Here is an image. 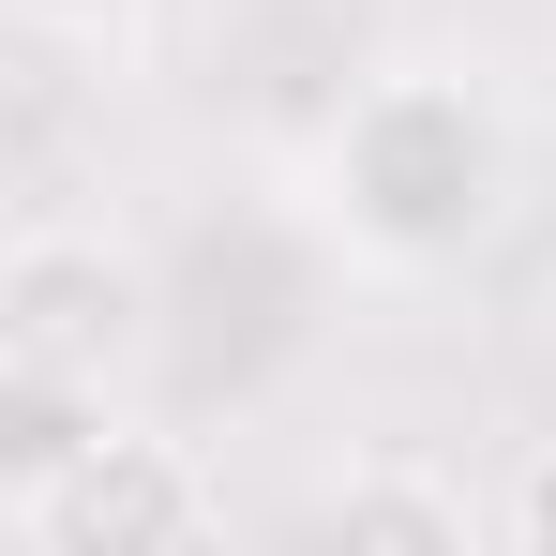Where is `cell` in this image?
<instances>
[{"label": "cell", "mask_w": 556, "mask_h": 556, "mask_svg": "<svg viewBox=\"0 0 556 556\" xmlns=\"http://www.w3.org/2000/svg\"><path fill=\"white\" fill-rule=\"evenodd\" d=\"M511 195V136L466 76H376L316 136V226L376 271H452Z\"/></svg>", "instance_id": "1"}, {"label": "cell", "mask_w": 556, "mask_h": 556, "mask_svg": "<svg viewBox=\"0 0 556 556\" xmlns=\"http://www.w3.org/2000/svg\"><path fill=\"white\" fill-rule=\"evenodd\" d=\"M151 316H166V286L136 271V256H105V241H76V226H46V241L0 256V346H30V362L121 376L151 346Z\"/></svg>", "instance_id": "2"}, {"label": "cell", "mask_w": 556, "mask_h": 556, "mask_svg": "<svg viewBox=\"0 0 556 556\" xmlns=\"http://www.w3.org/2000/svg\"><path fill=\"white\" fill-rule=\"evenodd\" d=\"M211 527H226L211 466H195L181 437H121V421H105L91 452L46 481V511H30V542H61V556H151V542H211Z\"/></svg>", "instance_id": "3"}, {"label": "cell", "mask_w": 556, "mask_h": 556, "mask_svg": "<svg viewBox=\"0 0 556 556\" xmlns=\"http://www.w3.org/2000/svg\"><path fill=\"white\" fill-rule=\"evenodd\" d=\"M105 437V376H76V362H30V346H0V511L30 527L46 511V481Z\"/></svg>", "instance_id": "4"}, {"label": "cell", "mask_w": 556, "mask_h": 556, "mask_svg": "<svg viewBox=\"0 0 556 556\" xmlns=\"http://www.w3.org/2000/svg\"><path fill=\"white\" fill-rule=\"evenodd\" d=\"M301 527L316 542H466V481H437V466H346Z\"/></svg>", "instance_id": "5"}, {"label": "cell", "mask_w": 556, "mask_h": 556, "mask_svg": "<svg viewBox=\"0 0 556 556\" xmlns=\"http://www.w3.org/2000/svg\"><path fill=\"white\" fill-rule=\"evenodd\" d=\"M511 527H527V542H556V452L527 466V496H511Z\"/></svg>", "instance_id": "6"}]
</instances>
